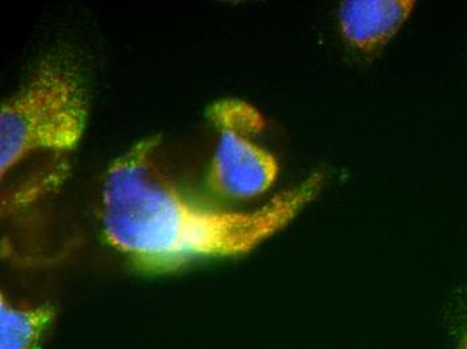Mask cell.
<instances>
[{"mask_svg":"<svg viewBox=\"0 0 467 349\" xmlns=\"http://www.w3.org/2000/svg\"><path fill=\"white\" fill-rule=\"evenodd\" d=\"M414 8L410 0H349L338 8V27L350 47L368 56L397 36Z\"/></svg>","mask_w":467,"mask_h":349,"instance_id":"cell-4","label":"cell"},{"mask_svg":"<svg viewBox=\"0 0 467 349\" xmlns=\"http://www.w3.org/2000/svg\"><path fill=\"white\" fill-rule=\"evenodd\" d=\"M54 322L50 305H19L0 300V349H42Z\"/></svg>","mask_w":467,"mask_h":349,"instance_id":"cell-5","label":"cell"},{"mask_svg":"<svg viewBox=\"0 0 467 349\" xmlns=\"http://www.w3.org/2000/svg\"><path fill=\"white\" fill-rule=\"evenodd\" d=\"M455 349H467V305L455 326Z\"/></svg>","mask_w":467,"mask_h":349,"instance_id":"cell-6","label":"cell"},{"mask_svg":"<svg viewBox=\"0 0 467 349\" xmlns=\"http://www.w3.org/2000/svg\"><path fill=\"white\" fill-rule=\"evenodd\" d=\"M326 174L301 183L249 211L203 203L171 174L161 141L145 139L113 161L101 195V231L110 248L145 273L239 257L290 225L316 200Z\"/></svg>","mask_w":467,"mask_h":349,"instance_id":"cell-1","label":"cell"},{"mask_svg":"<svg viewBox=\"0 0 467 349\" xmlns=\"http://www.w3.org/2000/svg\"><path fill=\"white\" fill-rule=\"evenodd\" d=\"M87 87L69 62L48 59L0 110V167L5 179L39 156H65L87 128Z\"/></svg>","mask_w":467,"mask_h":349,"instance_id":"cell-2","label":"cell"},{"mask_svg":"<svg viewBox=\"0 0 467 349\" xmlns=\"http://www.w3.org/2000/svg\"><path fill=\"white\" fill-rule=\"evenodd\" d=\"M216 144L207 169V189L223 200H250L266 194L280 174L275 156L261 143L264 115L250 102L224 98L207 112Z\"/></svg>","mask_w":467,"mask_h":349,"instance_id":"cell-3","label":"cell"}]
</instances>
